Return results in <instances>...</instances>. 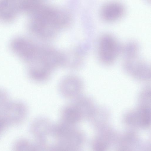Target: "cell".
Here are the masks:
<instances>
[{
  "mask_svg": "<svg viewBox=\"0 0 151 151\" xmlns=\"http://www.w3.org/2000/svg\"><path fill=\"white\" fill-rule=\"evenodd\" d=\"M76 106L71 101L63 106L60 112V121L68 124L77 125L83 117Z\"/></svg>",
  "mask_w": 151,
  "mask_h": 151,
  "instance_id": "obj_9",
  "label": "cell"
},
{
  "mask_svg": "<svg viewBox=\"0 0 151 151\" xmlns=\"http://www.w3.org/2000/svg\"><path fill=\"white\" fill-rule=\"evenodd\" d=\"M9 101V95L7 92L0 88V113Z\"/></svg>",
  "mask_w": 151,
  "mask_h": 151,
  "instance_id": "obj_11",
  "label": "cell"
},
{
  "mask_svg": "<svg viewBox=\"0 0 151 151\" xmlns=\"http://www.w3.org/2000/svg\"><path fill=\"white\" fill-rule=\"evenodd\" d=\"M53 124L48 119L43 117L37 118L32 122L30 132L40 149L49 148V141L51 138Z\"/></svg>",
  "mask_w": 151,
  "mask_h": 151,
  "instance_id": "obj_3",
  "label": "cell"
},
{
  "mask_svg": "<svg viewBox=\"0 0 151 151\" xmlns=\"http://www.w3.org/2000/svg\"><path fill=\"white\" fill-rule=\"evenodd\" d=\"M52 130V150H77L82 146L83 135L76 125L60 121L54 124Z\"/></svg>",
  "mask_w": 151,
  "mask_h": 151,
  "instance_id": "obj_2",
  "label": "cell"
},
{
  "mask_svg": "<svg viewBox=\"0 0 151 151\" xmlns=\"http://www.w3.org/2000/svg\"><path fill=\"white\" fill-rule=\"evenodd\" d=\"M13 149L16 151L39 150L38 147L35 142H32L28 140L21 138L17 140L13 145Z\"/></svg>",
  "mask_w": 151,
  "mask_h": 151,
  "instance_id": "obj_10",
  "label": "cell"
},
{
  "mask_svg": "<svg viewBox=\"0 0 151 151\" xmlns=\"http://www.w3.org/2000/svg\"><path fill=\"white\" fill-rule=\"evenodd\" d=\"M102 38L99 47L100 57L104 62L110 63L117 55L118 45L115 39L110 35H106Z\"/></svg>",
  "mask_w": 151,
  "mask_h": 151,
  "instance_id": "obj_7",
  "label": "cell"
},
{
  "mask_svg": "<svg viewBox=\"0 0 151 151\" xmlns=\"http://www.w3.org/2000/svg\"><path fill=\"white\" fill-rule=\"evenodd\" d=\"M28 112V107L23 102L10 101L0 113L8 126H15L24 122Z\"/></svg>",
  "mask_w": 151,
  "mask_h": 151,
  "instance_id": "obj_5",
  "label": "cell"
},
{
  "mask_svg": "<svg viewBox=\"0 0 151 151\" xmlns=\"http://www.w3.org/2000/svg\"><path fill=\"white\" fill-rule=\"evenodd\" d=\"M9 48L15 55L30 64L35 58L38 48L26 38L17 36L13 38L9 42Z\"/></svg>",
  "mask_w": 151,
  "mask_h": 151,
  "instance_id": "obj_4",
  "label": "cell"
},
{
  "mask_svg": "<svg viewBox=\"0 0 151 151\" xmlns=\"http://www.w3.org/2000/svg\"><path fill=\"white\" fill-rule=\"evenodd\" d=\"M33 11L31 29L42 37L52 36L69 21V17L65 13L52 7L39 4Z\"/></svg>",
  "mask_w": 151,
  "mask_h": 151,
  "instance_id": "obj_1",
  "label": "cell"
},
{
  "mask_svg": "<svg viewBox=\"0 0 151 151\" xmlns=\"http://www.w3.org/2000/svg\"><path fill=\"white\" fill-rule=\"evenodd\" d=\"M82 87V83L79 78L70 76L61 82L59 86V91L63 97L72 100L81 96Z\"/></svg>",
  "mask_w": 151,
  "mask_h": 151,
  "instance_id": "obj_6",
  "label": "cell"
},
{
  "mask_svg": "<svg viewBox=\"0 0 151 151\" xmlns=\"http://www.w3.org/2000/svg\"><path fill=\"white\" fill-rule=\"evenodd\" d=\"M8 126L4 119L0 113V135Z\"/></svg>",
  "mask_w": 151,
  "mask_h": 151,
  "instance_id": "obj_12",
  "label": "cell"
},
{
  "mask_svg": "<svg viewBox=\"0 0 151 151\" xmlns=\"http://www.w3.org/2000/svg\"><path fill=\"white\" fill-rule=\"evenodd\" d=\"M125 13V8L121 3L111 1L106 4L102 7L100 15L104 21L111 22L122 18Z\"/></svg>",
  "mask_w": 151,
  "mask_h": 151,
  "instance_id": "obj_8",
  "label": "cell"
}]
</instances>
